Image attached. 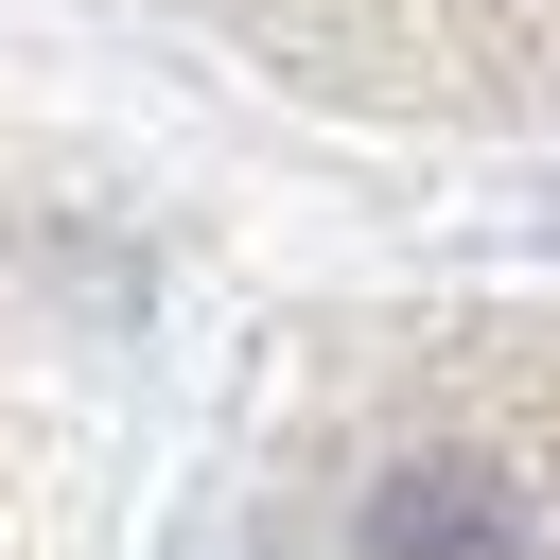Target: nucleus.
<instances>
[{
  "mask_svg": "<svg viewBox=\"0 0 560 560\" xmlns=\"http://www.w3.org/2000/svg\"><path fill=\"white\" fill-rule=\"evenodd\" d=\"M280 560H560V315H438L332 368Z\"/></svg>",
  "mask_w": 560,
  "mask_h": 560,
  "instance_id": "f257e3e1",
  "label": "nucleus"
},
{
  "mask_svg": "<svg viewBox=\"0 0 560 560\" xmlns=\"http://www.w3.org/2000/svg\"><path fill=\"white\" fill-rule=\"evenodd\" d=\"M298 88L438 105V122H560V0H158Z\"/></svg>",
  "mask_w": 560,
  "mask_h": 560,
  "instance_id": "f03ea898",
  "label": "nucleus"
}]
</instances>
